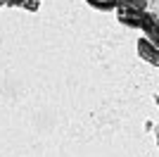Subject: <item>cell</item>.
Masks as SVG:
<instances>
[{
    "mask_svg": "<svg viewBox=\"0 0 159 157\" xmlns=\"http://www.w3.org/2000/svg\"><path fill=\"white\" fill-rule=\"evenodd\" d=\"M93 5H116V0H90Z\"/></svg>",
    "mask_w": 159,
    "mask_h": 157,
    "instance_id": "cell-1",
    "label": "cell"
}]
</instances>
